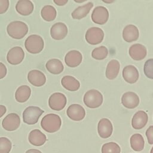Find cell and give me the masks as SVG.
Listing matches in <instances>:
<instances>
[{
    "label": "cell",
    "mask_w": 153,
    "mask_h": 153,
    "mask_svg": "<svg viewBox=\"0 0 153 153\" xmlns=\"http://www.w3.org/2000/svg\"><path fill=\"white\" fill-rule=\"evenodd\" d=\"M139 32L137 27L133 25L126 26L123 30V38L127 42L136 41L139 38Z\"/></svg>",
    "instance_id": "20"
},
{
    "label": "cell",
    "mask_w": 153,
    "mask_h": 153,
    "mask_svg": "<svg viewBox=\"0 0 153 153\" xmlns=\"http://www.w3.org/2000/svg\"><path fill=\"white\" fill-rule=\"evenodd\" d=\"M7 109L4 105H0V118H1L6 112Z\"/></svg>",
    "instance_id": "38"
},
{
    "label": "cell",
    "mask_w": 153,
    "mask_h": 153,
    "mask_svg": "<svg viewBox=\"0 0 153 153\" xmlns=\"http://www.w3.org/2000/svg\"><path fill=\"white\" fill-rule=\"evenodd\" d=\"M148 120L147 114L143 111H139L134 114L131 120V126L136 130L143 128Z\"/></svg>",
    "instance_id": "19"
},
{
    "label": "cell",
    "mask_w": 153,
    "mask_h": 153,
    "mask_svg": "<svg viewBox=\"0 0 153 153\" xmlns=\"http://www.w3.org/2000/svg\"><path fill=\"white\" fill-rule=\"evenodd\" d=\"M153 60L152 59H150L146 61L145 65H144V73L145 75L150 78H153Z\"/></svg>",
    "instance_id": "33"
},
{
    "label": "cell",
    "mask_w": 153,
    "mask_h": 153,
    "mask_svg": "<svg viewBox=\"0 0 153 153\" xmlns=\"http://www.w3.org/2000/svg\"><path fill=\"white\" fill-rule=\"evenodd\" d=\"M67 102L65 95L62 93H54L52 94L48 99L50 108L55 111L62 110L66 106Z\"/></svg>",
    "instance_id": "7"
},
{
    "label": "cell",
    "mask_w": 153,
    "mask_h": 153,
    "mask_svg": "<svg viewBox=\"0 0 153 153\" xmlns=\"http://www.w3.org/2000/svg\"><path fill=\"white\" fill-rule=\"evenodd\" d=\"M82 60V56L81 53L78 50L69 51L65 57V62L67 66L71 68H75L78 66L81 63Z\"/></svg>",
    "instance_id": "15"
},
{
    "label": "cell",
    "mask_w": 153,
    "mask_h": 153,
    "mask_svg": "<svg viewBox=\"0 0 153 153\" xmlns=\"http://www.w3.org/2000/svg\"><path fill=\"white\" fill-rule=\"evenodd\" d=\"M27 79L29 82L34 86H42L46 82L45 75L38 70H32L27 74Z\"/></svg>",
    "instance_id": "16"
},
{
    "label": "cell",
    "mask_w": 153,
    "mask_h": 153,
    "mask_svg": "<svg viewBox=\"0 0 153 153\" xmlns=\"http://www.w3.org/2000/svg\"><path fill=\"white\" fill-rule=\"evenodd\" d=\"M120 146L115 142H108L103 145L102 153H120Z\"/></svg>",
    "instance_id": "31"
},
{
    "label": "cell",
    "mask_w": 153,
    "mask_h": 153,
    "mask_svg": "<svg viewBox=\"0 0 153 153\" xmlns=\"http://www.w3.org/2000/svg\"><path fill=\"white\" fill-rule=\"evenodd\" d=\"M53 2L57 5L62 6L65 5L68 2V0H54Z\"/></svg>",
    "instance_id": "37"
},
{
    "label": "cell",
    "mask_w": 153,
    "mask_h": 153,
    "mask_svg": "<svg viewBox=\"0 0 153 153\" xmlns=\"http://www.w3.org/2000/svg\"><path fill=\"white\" fill-rule=\"evenodd\" d=\"M139 72L133 65H127L123 70V77L128 83H135L139 79Z\"/></svg>",
    "instance_id": "18"
},
{
    "label": "cell",
    "mask_w": 153,
    "mask_h": 153,
    "mask_svg": "<svg viewBox=\"0 0 153 153\" xmlns=\"http://www.w3.org/2000/svg\"><path fill=\"white\" fill-rule=\"evenodd\" d=\"M121 103L124 107L128 109H134L139 105V98L135 93L127 91L123 94Z\"/></svg>",
    "instance_id": "14"
},
{
    "label": "cell",
    "mask_w": 153,
    "mask_h": 153,
    "mask_svg": "<svg viewBox=\"0 0 153 153\" xmlns=\"http://www.w3.org/2000/svg\"><path fill=\"white\" fill-rule=\"evenodd\" d=\"M68 33L66 25L62 22L54 23L50 29V35L53 39L61 40L66 37Z\"/></svg>",
    "instance_id": "13"
},
{
    "label": "cell",
    "mask_w": 153,
    "mask_h": 153,
    "mask_svg": "<svg viewBox=\"0 0 153 153\" xmlns=\"http://www.w3.org/2000/svg\"><path fill=\"white\" fill-rule=\"evenodd\" d=\"M25 153H42L40 151L36 149H30L26 151Z\"/></svg>",
    "instance_id": "39"
},
{
    "label": "cell",
    "mask_w": 153,
    "mask_h": 153,
    "mask_svg": "<svg viewBox=\"0 0 153 153\" xmlns=\"http://www.w3.org/2000/svg\"><path fill=\"white\" fill-rule=\"evenodd\" d=\"M120 69V62L115 59L111 60L108 64L106 69V76L109 79H115Z\"/></svg>",
    "instance_id": "25"
},
{
    "label": "cell",
    "mask_w": 153,
    "mask_h": 153,
    "mask_svg": "<svg viewBox=\"0 0 153 153\" xmlns=\"http://www.w3.org/2000/svg\"><path fill=\"white\" fill-rule=\"evenodd\" d=\"M145 141L143 136L139 133L133 134L130 137L131 148L136 151H141L144 148Z\"/></svg>",
    "instance_id": "28"
},
{
    "label": "cell",
    "mask_w": 153,
    "mask_h": 153,
    "mask_svg": "<svg viewBox=\"0 0 153 153\" xmlns=\"http://www.w3.org/2000/svg\"><path fill=\"white\" fill-rule=\"evenodd\" d=\"M45 67L47 70L53 74H59L63 72L64 69L62 62L57 59H52L46 63Z\"/></svg>",
    "instance_id": "26"
},
{
    "label": "cell",
    "mask_w": 153,
    "mask_h": 153,
    "mask_svg": "<svg viewBox=\"0 0 153 153\" xmlns=\"http://www.w3.org/2000/svg\"><path fill=\"white\" fill-rule=\"evenodd\" d=\"M93 7V4L91 2H89L86 4L79 6L75 8L71 13V16L74 19L80 20L87 16Z\"/></svg>",
    "instance_id": "24"
},
{
    "label": "cell",
    "mask_w": 153,
    "mask_h": 153,
    "mask_svg": "<svg viewBox=\"0 0 153 153\" xmlns=\"http://www.w3.org/2000/svg\"><path fill=\"white\" fill-rule=\"evenodd\" d=\"M34 6L29 0H19L16 5V10L22 16H29L33 11Z\"/></svg>",
    "instance_id": "22"
},
{
    "label": "cell",
    "mask_w": 153,
    "mask_h": 153,
    "mask_svg": "<svg viewBox=\"0 0 153 153\" xmlns=\"http://www.w3.org/2000/svg\"><path fill=\"white\" fill-rule=\"evenodd\" d=\"M84 104L90 108L99 107L103 103V96L97 90L92 89L87 91L83 98Z\"/></svg>",
    "instance_id": "4"
},
{
    "label": "cell",
    "mask_w": 153,
    "mask_h": 153,
    "mask_svg": "<svg viewBox=\"0 0 153 153\" xmlns=\"http://www.w3.org/2000/svg\"><path fill=\"white\" fill-rule=\"evenodd\" d=\"M128 53L132 59L134 60H141L146 57L147 50L143 45L135 44L130 47Z\"/></svg>",
    "instance_id": "17"
},
{
    "label": "cell",
    "mask_w": 153,
    "mask_h": 153,
    "mask_svg": "<svg viewBox=\"0 0 153 153\" xmlns=\"http://www.w3.org/2000/svg\"><path fill=\"white\" fill-rule=\"evenodd\" d=\"M28 140L32 145L39 146L45 143L47 140V137L45 134L39 130L35 129L30 132L28 136Z\"/></svg>",
    "instance_id": "21"
},
{
    "label": "cell",
    "mask_w": 153,
    "mask_h": 153,
    "mask_svg": "<svg viewBox=\"0 0 153 153\" xmlns=\"http://www.w3.org/2000/svg\"><path fill=\"white\" fill-rule=\"evenodd\" d=\"M62 124L60 117L54 114H48L45 115L41 121V127L48 133H54L58 131Z\"/></svg>",
    "instance_id": "1"
},
{
    "label": "cell",
    "mask_w": 153,
    "mask_h": 153,
    "mask_svg": "<svg viewBox=\"0 0 153 153\" xmlns=\"http://www.w3.org/2000/svg\"><path fill=\"white\" fill-rule=\"evenodd\" d=\"M61 84L65 89L71 91L78 90L80 87V83L78 80L70 75L63 76L61 79Z\"/></svg>",
    "instance_id": "23"
},
{
    "label": "cell",
    "mask_w": 153,
    "mask_h": 153,
    "mask_svg": "<svg viewBox=\"0 0 153 153\" xmlns=\"http://www.w3.org/2000/svg\"><path fill=\"white\" fill-rule=\"evenodd\" d=\"M9 7L8 0H0V14L5 13Z\"/></svg>",
    "instance_id": "34"
},
{
    "label": "cell",
    "mask_w": 153,
    "mask_h": 153,
    "mask_svg": "<svg viewBox=\"0 0 153 153\" xmlns=\"http://www.w3.org/2000/svg\"><path fill=\"white\" fill-rule=\"evenodd\" d=\"M41 15L42 18L47 21L51 22L54 20L57 15L56 10L52 5H47L43 7L41 11Z\"/></svg>",
    "instance_id": "29"
},
{
    "label": "cell",
    "mask_w": 153,
    "mask_h": 153,
    "mask_svg": "<svg viewBox=\"0 0 153 153\" xmlns=\"http://www.w3.org/2000/svg\"><path fill=\"white\" fill-rule=\"evenodd\" d=\"M44 111L38 106H30L26 108L23 112V122L29 125L36 124Z\"/></svg>",
    "instance_id": "5"
},
{
    "label": "cell",
    "mask_w": 153,
    "mask_h": 153,
    "mask_svg": "<svg viewBox=\"0 0 153 153\" xmlns=\"http://www.w3.org/2000/svg\"><path fill=\"white\" fill-rule=\"evenodd\" d=\"M20 124V118L16 113H10L2 120V127L7 131H14L18 128Z\"/></svg>",
    "instance_id": "9"
},
{
    "label": "cell",
    "mask_w": 153,
    "mask_h": 153,
    "mask_svg": "<svg viewBox=\"0 0 153 153\" xmlns=\"http://www.w3.org/2000/svg\"><path fill=\"white\" fill-rule=\"evenodd\" d=\"M7 31L11 38L20 39L27 33L28 27L25 23L22 21H13L7 26Z\"/></svg>",
    "instance_id": "2"
},
{
    "label": "cell",
    "mask_w": 153,
    "mask_h": 153,
    "mask_svg": "<svg viewBox=\"0 0 153 153\" xmlns=\"http://www.w3.org/2000/svg\"><path fill=\"white\" fill-rule=\"evenodd\" d=\"M108 54V48L105 46H100L95 48L92 51L91 56L96 60H103L107 57Z\"/></svg>",
    "instance_id": "30"
},
{
    "label": "cell",
    "mask_w": 153,
    "mask_h": 153,
    "mask_svg": "<svg viewBox=\"0 0 153 153\" xmlns=\"http://www.w3.org/2000/svg\"><path fill=\"white\" fill-rule=\"evenodd\" d=\"M146 136L149 144H153V126H151L146 131Z\"/></svg>",
    "instance_id": "35"
},
{
    "label": "cell",
    "mask_w": 153,
    "mask_h": 153,
    "mask_svg": "<svg viewBox=\"0 0 153 153\" xmlns=\"http://www.w3.org/2000/svg\"><path fill=\"white\" fill-rule=\"evenodd\" d=\"M25 57V52L20 47H14L9 50L7 55L8 62L13 65L20 64Z\"/></svg>",
    "instance_id": "10"
},
{
    "label": "cell",
    "mask_w": 153,
    "mask_h": 153,
    "mask_svg": "<svg viewBox=\"0 0 153 153\" xmlns=\"http://www.w3.org/2000/svg\"><path fill=\"white\" fill-rule=\"evenodd\" d=\"M66 114L71 120L78 121L84 119L85 115V111L81 105L79 104H72L68 108Z\"/></svg>",
    "instance_id": "11"
},
{
    "label": "cell",
    "mask_w": 153,
    "mask_h": 153,
    "mask_svg": "<svg viewBox=\"0 0 153 153\" xmlns=\"http://www.w3.org/2000/svg\"><path fill=\"white\" fill-rule=\"evenodd\" d=\"M12 148L11 142L5 137H0V153H9Z\"/></svg>",
    "instance_id": "32"
},
{
    "label": "cell",
    "mask_w": 153,
    "mask_h": 153,
    "mask_svg": "<svg viewBox=\"0 0 153 153\" xmlns=\"http://www.w3.org/2000/svg\"><path fill=\"white\" fill-rule=\"evenodd\" d=\"M113 131V127L111 122L108 118L101 119L97 125V131L99 135L103 139L109 137Z\"/></svg>",
    "instance_id": "12"
},
{
    "label": "cell",
    "mask_w": 153,
    "mask_h": 153,
    "mask_svg": "<svg viewBox=\"0 0 153 153\" xmlns=\"http://www.w3.org/2000/svg\"><path fill=\"white\" fill-rule=\"evenodd\" d=\"M109 19V12L106 8L103 6L96 7L91 14L92 21L96 24L104 25Z\"/></svg>",
    "instance_id": "8"
},
{
    "label": "cell",
    "mask_w": 153,
    "mask_h": 153,
    "mask_svg": "<svg viewBox=\"0 0 153 153\" xmlns=\"http://www.w3.org/2000/svg\"><path fill=\"white\" fill-rule=\"evenodd\" d=\"M25 46L29 53L37 54L43 50L44 43L43 39L39 35H31L26 38Z\"/></svg>",
    "instance_id": "3"
},
{
    "label": "cell",
    "mask_w": 153,
    "mask_h": 153,
    "mask_svg": "<svg viewBox=\"0 0 153 153\" xmlns=\"http://www.w3.org/2000/svg\"><path fill=\"white\" fill-rule=\"evenodd\" d=\"M7 70L5 65L0 62V79L4 78L7 75Z\"/></svg>",
    "instance_id": "36"
},
{
    "label": "cell",
    "mask_w": 153,
    "mask_h": 153,
    "mask_svg": "<svg viewBox=\"0 0 153 153\" xmlns=\"http://www.w3.org/2000/svg\"><path fill=\"white\" fill-rule=\"evenodd\" d=\"M104 38V32L99 27H92L89 28L85 33V38L87 42L91 45L100 43Z\"/></svg>",
    "instance_id": "6"
},
{
    "label": "cell",
    "mask_w": 153,
    "mask_h": 153,
    "mask_svg": "<svg viewBox=\"0 0 153 153\" xmlns=\"http://www.w3.org/2000/svg\"><path fill=\"white\" fill-rule=\"evenodd\" d=\"M30 94V88L26 85H23L20 86L16 91L15 99L18 102L23 103L29 99Z\"/></svg>",
    "instance_id": "27"
}]
</instances>
